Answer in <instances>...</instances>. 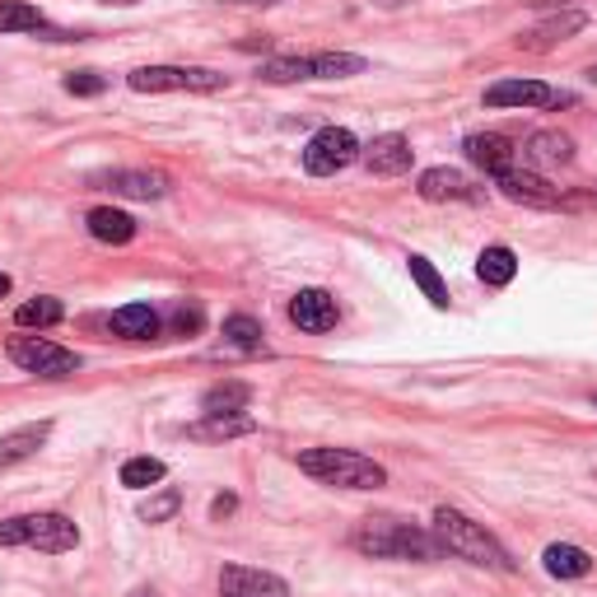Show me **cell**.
<instances>
[{
	"instance_id": "obj_1",
	"label": "cell",
	"mask_w": 597,
	"mask_h": 597,
	"mask_svg": "<svg viewBox=\"0 0 597 597\" xmlns=\"http://www.w3.org/2000/svg\"><path fill=\"white\" fill-rule=\"evenodd\" d=\"M430 532L438 537V547H444L448 555L467 560V565H481V570H500V574H514V555H508L495 537H490L481 523H471L467 514H458V508H434V523Z\"/></svg>"
},
{
	"instance_id": "obj_2",
	"label": "cell",
	"mask_w": 597,
	"mask_h": 597,
	"mask_svg": "<svg viewBox=\"0 0 597 597\" xmlns=\"http://www.w3.org/2000/svg\"><path fill=\"white\" fill-rule=\"evenodd\" d=\"M350 541H355L360 555H374V560H438L444 555L434 532L411 528V523H397V518H364Z\"/></svg>"
},
{
	"instance_id": "obj_3",
	"label": "cell",
	"mask_w": 597,
	"mask_h": 597,
	"mask_svg": "<svg viewBox=\"0 0 597 597\" xmlns=\"http://www.w3.org/2000/svg\"><path fill=\"white\" fill-rule=\"evenodd\" d=\"M298 471H308V477L323 485H341V490L388 485V471L355 448H308V453H298Z\"/></svg>"
},
{
	"instance_id": "obj_4",
	"label": "cell",
	"mask_w": 597,
	"mask_h": 597,
	"mask_svg": "<svg viewBox=\"0 0 597 597\" xmlns=\"http://www.w3.org/2000/svg\"><path fill=\"white\" fill-rule=\"evenodd\" d=\"M0 547H28V551H75L80 547V528L66 514H24V518H5L0 523Z\"/></svg>"
},
{
	"instance_id": "obj_5",
	"label": "cell",
	"mask_w": 597,
	"mask_h": 597,
	"mask_svg": "<svg viewBox=\"0 0 597 597\" xmlns=\"http://www.w3.org/2000/svg\"><path fill=\"white\" fill-rule=\"evenodd\" d=\"M127 84L136 94H215L224 90V80L220 70H206V66H140L127 75Z\"/></svg>"
},
{
	"instance_id": "obj_6",
	"label": "cell",
	"mask_w": 597,
	"mask_h": 597,
	"mask_svg": "<svg viewBox=\"0 0 597 597\" xmlns=\"http://www.w3.org/2000/svg\"><path fill=\"white\" fill-rule=\"evenodd\" d=\"M5 355L20 364L24 374H38V378H66V374H75L80 368L75 350H66V346L47 341V337H14L5 346Z\"/></svg>"
},
{
	"instance_id": "obj_7",
	"label": "cell",
	"mask_w": 597,
	"mask_h": 597,
	"mask_svg": "<svg viewBox=\"0 0 597 597\" xmlns=\"http://www.w3.org/2000/svg\"><path fill=\"white\" fill-rule=\"evenodd\" d=\"M360 154H364L360 140L350 136L346 127H323V131L304 145V168L313 173V178H337V173L355 164Z\"/></svg>"
},
{
	"instance_id": "obj_8",
	"label": "cell",
	"mask_w": 597,
	"mask_h": 597,
	"mask_svg": "<svg viewBox=\"0 0 597 597\" xmlns=\"http://www.w3.org/2000/svg\"><path fill=\"white\" fill-rule=\"evenodd\" d=\"M555 103H574V98L555 94L541 80H500L485 90V108H555Z\"/></svg>"
},
{
	"instance_id": "obj_9",
	"label": "cell",
	"mask_w": 597,
	"mask_h": 597,
	"mask_svg": "<svg viewBox=\"0 0 597 597\" xmlns=\"http://www.w3.org/2000/svg\"><path fill=\"white\" fill-rule=\"evenodd\" d=\"M220 597H290V584L271 570L224 565L220 570Z\"/></svg>"
},
{
	"instance_id": "obj_10",
	"label": "cell",
	"mask_w": 597,
	"mask_h": 597,
	"mask_svg": "<svg viewBox=\"0 0 597 597\" xmlns=\"http://www.w3.org/2000/svg\"><path fill=\"white\" fill-rule=\"evenodd\" d=\"M341 318V308H337V298H331L327 290H298L290 298V323L298 331H313V337H323V331H331Z\"/></svg>"
},
{
	"instance_id": "obj_11",
	"label": "cell",
	"mask_w": 597,
	"mask_h": 597,
	"mask_svg": "<svg viewBox=\"0 0 597 597\" xmlns=\"http://www.w3.org/2000/svg\"><path fill=\"white\" fill-rule=\"evenodd\" d=\"M94 187H108L117 197H136V201H160L168 191L164 173H150V168H113V173H94L90 178Z\"/></svg>"
},
{
	"instance_id": "obj_12",
	"label": "cell",
	"mask_w": 597,
	"mask_h": 597,
	"mask_svg": "<svg viewBox=\"0 0 597 597\" xmlns=\"http://www.w3.org/2000/svg\"><path fill=\"white\" fill-rule=\"evenodd\" d=\"M495 187L504 191L508 201H518V206H555L560 201V191L547 183V178H537V173H528V168H504V173H495Z\"/></svg>"
},
{
	"instance_id": "obj_13",
	"label": "cell",
	"mask_w": 597,
	"mask_h": 597,
	"mask_svg": "<svg viewBox=\"0 0 597 597\" xmlns=\"http://www.w3.org/2000/svg\"><path fill=\"white\" fill-rule=\"evenodd\" d=\"M360 160L368 164V173H378V178H397V173H407L411 168V160H415V150H411V140L407 136H397V131H388V136H378L374 145H368Z\"/></svg>"
},
{
	"instance_id": "obj_14",
	"label": "cell",
	"mask_w": 597,
	"mask_h": 597,
	"mask_svg": "<svg viewBox=\"0 0 597 597\" xmlns=\"http://www.w3.org/2000/svg\"><path fill=\"white\" fill-rule=\"evenodd\" d=\"M467 160L477 164V168H485L490 178H495V173H504V168H514V140L508 136H495V131H485V136H467Z\"/></svg>"
},
{
	"instance_id": "obj_15",
	"label": "cell",
	"mask_w": 597,
	"mask_h": 597,
	"mask_svg": "<svg viewBox=\"0 0 597 597\" xmlns=\"http://www.w3.org/2000/svg\"><path fill=\"white\" fill-rule=\"evenodd\" d=\"M584 14L578 10H565V14H551L547 24H537L532 33H523L518 38V47H528V51H551L555 43H565V38H574V33H584Z\"/></svg>"
},
{
	"instance_id": "obj_16",
	"label": "cell",
	"mask_w": 597,
	"mask_h": 597,
	"mask_svg": "<svg viewBox=\"0 0 597 597\" xmlns=\"http://www.w3.org/2000/svg\"><path fill=\"white\" fill-rule=\"evenodd\" d=\"M420 197L425 201H471L477 191L458 168H425L420 173Z\"/></svg>"
},
{
	"instance_id": "obj_17",
	"label": "cell",
	"mask_w": 597,
	"mask_h": 597,
	"mask_svg": "<svg viewBox=\"0 0 597 597\" xmlns=\"http://www.w3.org/2000/svg\"><path fill=\"white\" fill-rule=\"evenodd\" d=\"M47 434H51V420H38V425H24V430L0 434V467H14V463L33 458V453L47 444Z\"/></svg>"
},
{
	"instance_id": "obj_18",
	"label": "cell",
	"mask_w": 597,
	"mask_h": 597,
	"mask_svg": "<svg viewBox=\"0 0 597 597\" xmlns=\"http://www.w3.org/2000/svg\"><path fill=\"white\" fill-rule=\"evenodd\" d=\"M90 234L98 238V243H113V248H121V243H131L136 238V220L127 215V210H113V206H98V210H90Z\"/></svg>"
},
{
	"instance_id": "obj_19",
	"label": "cell",
	"mask_w": 597,
	"mask_h": 597,
	"mask_svg": "<svg viewBox=\"0 0 597 597\" xmlns=\"http://www.w3.org/2000/svg\"><path fill=\"white\" fill-rule=\"evenodd\" d=\"M113 331L127 341H150V337H160V313L150 304H127L113 313Z\"/></svg>"
},
{
	"instance_id": "obj_20",
	"label": "cell",
	"mask_w": 597,
	"mask_h": 597,
	"mask_svg": "<svg viewBox=\"0 0 597 597\" xmlns=\"http://www.w3.org/2000/svg\"><path fill=\"white\" fill-rule=\"evenodd\" d=\"M248 401H253L248 383H215V388H206L201 411L206 415H238V411H248Z\"/></svg>"
},
{
	"instance_id": "obj_21",
	"label": "cell",
	"mask_w": 597,
	"mask_h": 597,
	"mask_svg": "<svg viewBox=\"0 0 597 597\" xmlns=\"http://www.w3.org/2000/svg\"><path fill=\"white\" fill-rule=\"evenodd\" d=\"M547 574L555 578H584L593 570V555L584 547H570V541H555V547H547Z\"/></svg>"
},
{
	"instance_id": "obj_22",
	"label": "cell",
	"mask_w": 597,
	"mask_h": 597,
	"mask_svg": "<svg viewBox=\"0 0 597 597\" xmlns=\"http://www.w3.org/2000/svg\"><path fill=\"white\" fill-rule=\"evenodd\" d=\"M313 61V80H350V75H364V57L355 51H318Z\"/></svg>"
},
{
	"instance_id": "obj_23",
	"label": "cell",
	"mask_w": 597,
	"mask_h": 597,
	"mask_svg": "<svg viewBox=\"0 0 597 597\" xmlns=\"http://www.w3.org/2000/svg\"><path fill=\"white\" fill-rule=\"evenodd\" d=\"M528 160H537V164H570L574 160V140L560 136V131H537L528 140Z\"/></svg>"
},
{
	"instance_id": "obj_24",
	"label": "cell",
	"mask_w": 597,
	"mask_h": 597,
	"mask_svg": "<svg viewBox=\"0 0 597 597\" xmlns=\"http://www.w3.org/2000/svg\"><path fill=\"white\" fill-rule=\"evenodd\" d=\"M257 430V420L253 415H206L201 425H191L187 434L191 438H238V434H253Z\"/></svg>"
},
{
	"instance_id": "obj_25",
	"label": "cell",
	"mask_w": 597,
	"mask_h": 597,
	"mask_svg": "<svg viewBox=\"0 0 597 597\" xmlns=\"http://www.w3.org/2000/svg\"><path fill=\"white\" fill-rule=\"evenodd\" d=\"M47 28L38 5H24V0H0V33H33Z\"/></svg>"
},
{
	"instance_id": "obj_26",
	"label": "cell",
	"mask_w": 597,
	"mask_h": 597,
	"mask_svg": "<svg viewBox=\"0 0 597 597\" xmlns=\"http://www.w3.org/2000/svg\"><path fill=\"white\" fill-rule=\"evenodd\" d=\"M514 271H518V257L508 253V248H485V253L477 257V276L485 280V285H508V280H514Z\"/></svg>"
},
{
	"instance_id": "obj_27",
	"label": "cell",
	"mask_w": 597,
	"mask_h": 597,
	"mask_svg": "<svg viewBox=\"0 0 597 597\" xmlns=\"http://www.w3.org/2000/svg\"><path fill=\"white\" fill-rule=\"evenodd\" d=\"M267 84H294V80H313V61L308 57H271V61H261L257 70Z\"/></svg>"
},
{
	"instance_id": "obj_28",
	"label": "cell",
	"mask_w": 597,
	"mask_h": 597,
	"mask_svg": "<svg viewBox=\"0 0 597 597\" xmlns=\"http://www.w3.org/2000/svg\"><path fill=\"white\" fill-rule=\"evenodd\" d=\"M66 318V308H61V298H28V304L14 308V323L20 327H57Z\"/></svg>"
},
{
	"instance_id": "obj_29",
	"label": "cell",
	"mask_w": 597,
	"mask_h": 597,
	"mask_svg": "<svg viewBox=\"0 0 597 597\" xmlns=\"http://www.w3.org/2000/svg\"><path fill=\"white\" fill-rule=\"evenodd\" d=\"M164 463L160 458H150V453H145V458H131V463H121V485H127V490H150V485H160L164 481Z\"/></svg>"
},
{
	"instance_id": "obj_30",
	"label": "cell",
	"mask_w": 597,
	"mask_h": 597,
	"mask_svg": "<svg viewBox=\"0 0 597 597\" xmlns=\"http://www.w3.org/2000/svg\"><path fill=\"white\" fill-rule=\"evenodd\" d=\"M407 267H411V280H415V285L425 290L430 304H434V308H448V285H444V276H438L425 257H407Z\"/></svg>"
},
{
	"instance_id": "obj_31",
	"label": "cell",
	"mask_w": 597,
	"mask_h": 597,
	"mask_svg": "<svg viewBox=\"0 0 597 597\" xmlns=\"http://www.w3.org/2000/svg\"><path fill=\"white\" fill-rule=\"evenodd\" d=\"M261 323L257 318H248V313H234V318H224V341L230 346H238V350H261Z\"/></svg>"
},
{
	"instance_id": "obj_32",
	"label": "cell",
	"mask_w": 597,
	"mask_h": 597,
	"mask_svg": "<svg viewBox=\"0 0 597 597\" xmlns=\"http://www.w3.org/2000/svg\"><path fill=\"white\" fill-rule=\"evenodd\" d=\"M178 508H183V495H178V490H160L154 500L140 504V518H145V523H168L173 514H178Z\"/></svg>"
},
{
	"instance_id": "obj_33",
	"label": "cell",
	"mask_w": 597,
	"mask_h": 597,
	"mask_svg": "<svg viewBox=\"0 0 597 597\" xmlns=\"http://www.w3.org/2000/svg\"><path fill=\"white\" fill-rule=\"evenodd\" d=\"M108 90V80L98 75V70H75V75H66V94H75V98H94Z\"/></svg>"
},
{
	"instance_id": "obj_34",
	"label": "cell",
	"mask_w": 597,
	"mask_h": 597,
	"mask_svg": "<svg viewBox=\"0 0 597 597\" xmlns=\"http://www.w3.org/2000/svg\"><path fill=\"white\" fill-rule=\"evenodd\" d=\"M173 331H178V337H187V331H201V308L197 304H183L178 313H173Z\"/></svg>"
},
{
	"instance_id": "obj_35",
	"label": "cell",
	"mask_w": 597,
	"mask_h": 597,
	"mask_svg": "<svg viewBox=\"0 0 597 597\" xmlns=\"http://www.w3.org/2000/svg\"><path fill=\"white\" fill-rule=\"evenodd\" d=\"M238 508V500L234 495H215V504H210V518H230Z\"/></svg>"
},
{
	"instance_id": "obj_36",
	"label": "cell",
	"mask_w": 597,
	"mask_h": 597,
	"mask_svg": "<svg viewBox=\"0 0 597 597\" xmlns=\"http://www.w3.org/2000/svg\"><path fill=\"white\" fill-rule=\"evenodd\" d=\"M230 5H280V0H230Z\"/></svg>"
},
{
	"instance_id": "obj_37",
	"label": "cell",
	"mask_w": 597,
	"mask_h": 597,
	"mask_svg": "<svg viewBox=\"0 0 597 597\" xmlns=\"http://www.w3.org/2000/svg\"><path fill=\"white\" fill-rule=\"evenodd\" d=\"M5 294H10V276H5V271H0V298H5Z\"/></svg>"
},
{
	"instance_id": "obj_38",
	"label": "cell",
	"mask_w": 597,
	"mask_h": 597,
	"mask_svg": "<svg viewBox=\"0 0 597 597\" xmlns=\"http://www.w3.org/2000/svg\"><path fill=\"white\" fill-rule=\"evenodd\" d=\"M588 80H593V84H597V66H593V70H588Z\"/></svg>"
},
{
	"instance_id": "obj_39",
	"label": "cell",
	"mask_w": 597,
	"mask_h": 597,
	"mask_svg": "<svg viewBox=\"0 0 597 597\" xmlns=\"http://www.w3.org/2000/svg\"><path fill=\"white\" fill-rule=\"evenodd\" d=\"M117 5H131V0H117Z\"/></svg>"
},
{
	"instance_id": "obj_40",
	"label": "cell",
	"mask_w": 597,
	"mask_h": 597,
	"mask_svg": "<svg viewBox=\"0 0 597 597\" xmlns=\"http://www.w3.org/2000/svg\"><path fill=\"white\" fill-rule=\"evenodd\" d=\"M593 407H597V393H593Z\"/></svg>"
}]
</instances>
